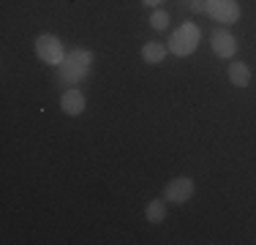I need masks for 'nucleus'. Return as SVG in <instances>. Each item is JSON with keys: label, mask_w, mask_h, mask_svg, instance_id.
Wrapping results in <instances>:
<instances>
[{"label": "nucleus", "mask_w": 256, "mask_h": 245, "mask_svg": "<svg viewBox=\"0 0 256 245\" xmlns=\"http://www.w3.org/2000/svg\"><path fill=\"white\" fill-rule=\"evenodd\" d=\"M204 11L216 22H224V24H232L240 20V3L237 0H207Z\"/></svg>", "instance_id": "nucleus-5"}, {"label": "nucleus", "mask_w": 256, "mask_h": 245, "mask_svg": "<svg viewBox=\"0 0 256 245\" xmlns=\"http://www.w3.org/2000/svg\"><path fill=\"white\" fill-rule=\"evenodd\" d=\"M194 191H196V186H194L191 177H174V180H169L164 186V199L169 204H186L194 196Z\"/></svg>", "instance_id": "nucleus-4"}, {"label": "nucleus", "mask_w": 256, "mask_h": 245, "mask_svg": "<svg viewBox=\"0 0 256 245\" xmlns=\"http://www.w3.org/2000/svg\"><path fill=\"white\" fill-rule=\"evenodd\" d=\"M212 52H216L218 58H224V60L234 58V52H237V38L229 33V30L218 28L216 33H212Z\"/></svg>", "instance_id": "nucleus-6"}, {"label": "nucleus", "mask_w": 256, "mask_h": 245, "mask_svg": "<svg viewBox=\"0 0 256 245\" xmlns=\"http://www.w3.org/2000/svg\"><path fill=\"white\" fill-rule=\"evenodd\" d=\"M36 54H38L44 63H50V66H60L63 58H66L63 41H60L58 36H52V33L38 36V38H36Z\"/></svg>", "instance_id": "nucleus-3"}, {"label": "nucleus", "mask_w": 256, "mask_h": 245, "mask_svg": "<svg viewBox=\"0 0 256 245\" xmlns=\"http://www.w3.org/2000/svg\"><path fill=\"white\" fill-rule=\"evenodd\" d=\"M199 38H202V30H199L194 22H182L172 33V38H169V52L178 54V58H188V54L196 52Z\"/></svg>", "instance_id": "nucleus-2"}, {"label": "nucleus", "mask_w": 256, "mask_h": 245, "mask_svg": "<svg viewBox=\"0 0 256 245\" xmlns=\"http://www.w3.org/2000/svg\"><path fill=\"white\" fill-rule=\"evenodd\" d=\"M229 82L234 84V88H248V82H251L248 66L246 63H232L229 66Z\"/></svg>", "instance_id": "nucleus-9"}, {"label": "nucleus", "mask_w": 256, "mask_h": 245, "mask_svg": "<svg viewBox=\"0 0 256 245\" xmlns=\"http://www.w3.org/2000/svg\"><path fill=\"white\" fill-rule=\"evenodd\" d=\"M90 66H93V52H88V49L66 52L63 63L58 66V82L63 88H74L76 82H82L90 74Z\"/></svg>", "instance_id": "nucleus-1"}, {"label": "nucleus", "mask_w": 256, "mask_h": 245, "mask_svg": "<svg viewBox=\"0 0 256 245\" xmlns=\"http://www.w3.org/2000/svg\"><path fill=\"white\" fill-rule=\"evenodd\" d=\"M144 218H148L150 224H161V220L166 218V199L148 202V207H144Z\"/></svg>", "instance_id": "nucleus-10"}, {"label": "nucleus", "mask_w": 256, "mask_h": 245, "mask_svg": "<svg viewBox=\"0 0 256 245\" xmlns=\"http://www.w3.org/2000/svg\"><path fill=\"white\" fill-rule=\"evenodd\" d=\"M142 58H144V63L156 66L166 58V46H164L161 41H148V44L142 46Z\"/></svg>", "instance_id": "nucleus-8"}, {"label": "nucleus", "mask_w": 256, "mask_h": 245, "mask_svg": "<svg viewBox=\"0 0 256 245\" xmlns=\"http://www.w3.org/2000/svg\"><path fill=\"white\" fill-rule=\"evenodd\" d=\"M144 6H158V3H164V0H142Z\"/></svg>", "instance_id": "nucleus-13"}, {"label": "nucleus", "mask_w": 256, "mask_h": 245, "mask_svg": "<svg viewBox=\"0 0 256 245\" xmlns=\"http://www.w3.org/2000/svg\"><path fill=\"white\" fill-rule=\"evenodd\" d=\"M186 3H191V8H194V11H204L207 0H186Z\"/></svg>", "instance_id": "nucleus-12"}, {"label": "nucleus", "mask_w": 256, "mask_h": 245, "mask_svg": "<svg viewBox=\"0 0 256 245\" xmlns=\"http://www.w3.org/2000/svg\"><path fill=\"white\" fill-rule=\"evenodd\" d=\"M150 24H153L156 30H164V28H169V14H166L164 8L153 11V16H150Z\"/></svg>", "instance_id": "nucleus-11"}, {"label": "nucleus", "mask_w": 256, "mask_h": 245, "mask_svg": "<svg viewBox=\"0 0 256 245\" xmlns=\"http://www.w3.org/2000/svg\"><path fill=\"white\" fill-rule=\"evenodd\" d=\"M84 96H82V90H76V88H68L63 96H60V106H63V112L66 114H71V118H76V114H82L84 112Z\"/></svg>", "instance_id": "nucleus-7"}]
</instances>
